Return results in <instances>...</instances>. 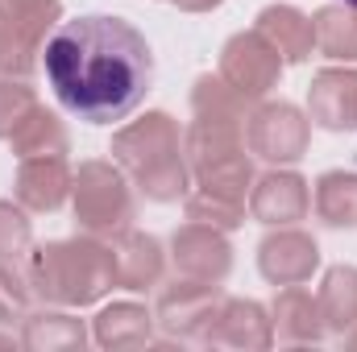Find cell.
<instances>
[{"label": "cell", "mask_w": 357, "mask_h": 352, "mask_svg": "<svg viewBox=\"0 0 357 352\" xmlns=\"http://www.w3.org/2000/svg\"><path fill=\"white\" fill-rule=\"evenodd\" d=\"M42 54L59 104L88 125L125 120L154 83L150 42L125 17L91 13L79 21H63Z\"/></svg>", "instance_id": "6da1fadb"}, {"label": "cell", "mask_w": 357, "mask_h": 352, "mask_svg": "<svg viewBox=\"0 0 357 352\" xmlns=\"http://www.w3.org/2000/svg\"><path fill=\"white\" fill-rule=\"evenodd\" d=\"M25 278L33 286V298L46 307H91L116 286L112 245L100 237L75 241H50L25 253Z\"/></svg>", "instance_id": "7a4b0ae2"}, {"label": "cell", "mask_w": 357, "mask_h": 352, "mask_svg": "<svg viewBox=\"0 0 357 352\" xmlns=\"http://www.w3.org/2000/svg\"><path fill=\"white\" fill-rule=\"evenodd\" d=\"M112 162L133 178V186L154 203H175L187 195L183 133L171 112H146L112 133Z\"/></svg>", "instance_id": "3957f363"}, {"label": "cell", "mask_w": 357, "mask_h": 352, "mask_svg": "<svg viewBox=\"0 0 357 352\" xmlns=\"http://www.w3.org/2000/svg\"><path fill=\"white\" fill-rule=\"evenodd\" d=\"M245 150H250L245 125H237V120L195 116L191 129L183 133V158H187V170L195 175V182L208 191L233 195V199H245L254 186V162Z\"/></svg>", "instance_id": "277c9868"}, {"label": "cell", "mask_w": 357, "mask_h": 352, "mask_svg": "<svg viewBox=\"0 0 357 352\" xmlns=\"http://www.w3.org/2000/svg\"><path fill=\"white\" fill-rule=\"evenodd\" d=\"M71 211H75L79 232L100 237V241H112L116 232L133 228L137 203H133V186L125 170L100 158L79 162V170L71 178Z\"/></svg>", "instance_id": "5b68a950"}, {"label": "cell", "mask_w": 357, "mask_h": 352, "mask_svg": "<svg viewBox=\"0 0 357 352\" xmlns=\"http://www.w3.org/2000/svg\"><path fill=\"white\" fill-rule=\"evenodd\" d=\"M220 307H225L220 286L191 282V278H175V282L158 294L154 323H158L171 340H183V344H208V349H212V332H216Z\"/></svg>", "instance_id": "8992f818"}, {"label": "cell", "mask_w": 357, "mask_h": 352, "mask_svg": "<svg viewBox=\"0 0 357 352\" xmlns=\"http://www.w3.org/2000/svg\"><path fill=\"white\" fill-rule=\"evenodd\" d=\"M312 141V116H303L295 104L287 99H258V108L245 120V145L254 158L274 162V166H291L307 154Z\"/></svg>", "instance_id": "52a82bcc"}, {"label": "cell", "mask_w": 357, "mask_h": 352, "mask_svg": "<svg viewBox=\"0 0 357 352\" xmlns=\"http://www.w3.org/2000/svg\"><path fill=\"white\" fill-rule=\"evenodd\" d=\"M282 67H287V63L278 58V50L270 46L258 29H241V33H233V38L225 42V50H220V71H216V75L237 91V95H245L250 104H258V99H266L270 91L278 88Z\"/></svg>", "instance_id": "ba28073f"}, {"label": "cell", "mask_w": 357, "mask_h": 352, "mask_svg": "<svg viewBox=\"0 0 357 352\" xmlns=\"http://www.w3.org/2000/svg\"><path fill=\"white\" fill-rule=\"evenodd\" d=\"M171 262H175L178 278L220 286L229 278V269H233V245H229V237L220 228L187 220L171 237Z\"/></svg>", "instance_id": "9c48e42d"}, {"label": "cell", "mask_w": 357, "mask_h": 352, "mask_svg": "<svg viewBox=\"0 0 357 352\" xmlns=\"http://www.w3.org/2000/svg\"><path fill=\"white\" fill-rule=\"evenodd\" d=\"M258 269L270 286H299L312 282V273L320 269V245L316 237H307L295 224L274 228L258 245Z\"/></svg>", "instance_id": "30bf717a"}, {"label": "cell", "mask_w": 357, "mask_h": 352, "mask_svg": "<svg viewBox=\"0 0 357 352\" xmlns=\"http://www.w3.org/2000/svg\"><path fill=\"white\" fill-rule=\"evenodd\" d=\"M312 211V191L307 178L295 170H270V175L254 178L250 186V216L258 224L282 228V224H299Z\"/></svg>", "instance_id": "8fae6325"}, {"label": "cell", "mask_w": 357, "mask_h": 352, "mask_svg": "<svg viewBox=\"0 0 357 352\" xmlns=\"http://www.w3.org/2000/svg\"><path fill=\"white\" fill-rule=\"evenodd\" d=\"M307 116L328 133L357 129V67H328L307 88Z\"/></svg>", "instance_id": "7c38bea8"}, {"label": "cell", "mask_w": 357, "mask_h": 352, "mask_svg": "<svg viewBox=\"0 0 357 352\" xmlns=\"http://www.w3.org/2000/svg\"><path fill=\"white\" fill-rule=\"evenodd\" d=\"M71 178L75 170L67 166V158H21L13 195L25 211H59L71 199Z\"/></svg>", "instance_id": "4fadbf2b"}, {"label": "cell", "mask_w": 357, "mask_h": 352, "mask_svg": "<svg viewBox=\"0 0 357 352\" xmlns=\"http://www.w3.org/2000/svg\"><path fill=\"white\" fill-rule=\"evenodd\" d=\"M112 269H116V286L121 290H150L162 282L167 273V253L162 241L137 228H125L112 237Z\"/></svg>", "instance_id": "5bb4252c"}, {"label": "cell", "mask_w": 357, "mask_h": 352, "mask_svg": "<svg viewBox=\"0 0 357 352\" xmlns=\"http://www.w3.org/2000/svg\"><path fill=\"white\" fill-rule=\"evenodd\" d=\"M274 344V319L262 303L254 298H225L212 349H237V352H262Z\"/></svg>", "instance_id": "9a60e30c"}, {"label": "cell", "mask_w": 357, "mask_h": 352, "mask_svg": "<svg viewBox=\"0 0 357 352\" xmlns=\"http://www.w3.org/2000/svg\"><path fill=\"white\" fill-rule=\"evenodd\" d=\"M270 319H274V336L282 344H320L328 336L320 303H316L312 290H303V282L278 290V298L270 307Z\"/></svg>", "instance_id": "2e32d148"}, {"label": "cell", "mask_w": 357, "mask_h": 352, "mask_svg": "<svg viewBox=\"0 0 357 352\" xmlns=\"http://www.w3.org/2000/svg\"><path fill=\"white\" fill-rule=\"evenodd\" d=\"M254 29L278 50L282 63H307L312 50H316L312 17L299 13L295 4H266V8L258 13V25H254Z\"/></svg>", "instance_id": "e0dca14e"}, {"label": "cell", "mask_w": 357, "mask_h": 352, "mask_svg": "<svg viewBox=\"0 0 357 352\" xmlns=\"http://www.w3.org/2000/svg\"><path fill=\"white\" fill-rule=\"evenodd\" d=\"M154 311H146L142 303H112L91 319V340L100 349H146L154 340Z\"/></svg>", "instance_id": "ac0fdd59"}, {"label": "cell", "mask_w": 357, "mask_h": 352, "mask_svg": "<svg viewBox=\"0 0 357 352\" xmlns=\"http://www.w3.org/2000/svg\"><path fill=\"white\" fill-rule=\"evenodd\" d=\"M17 340H21V349H29V352H75L88 344V328L71 311H50L42 303V311L25 315Z\"/></svg>", "instance_id": "d6986e66"}, {"label": "cell", "mask_w": 357, "mask_h": 352, "mask_svg": "<svg viewBox=\"0 0 357 352\" xmlns=\"http://www.w3.org/2000/svg\"><path fill=\"white\" fill-rule=\"evenodd\" d=\"M8 145H13L17 162H21V158H67V154H71V133H67V125L59 120V112H50V108L38 104V108L13 129Z\"/></svg>", "instance_id": "ffe728a7"}, {"label": "cell", "mask_w": 357, "mask_h": 352, "mask_svg": "<svg viewBox=\"0 0 357 352\" xmlns=\"http://www.w3.org/2000/svg\"><path fill=\"white\" fill-rule=\"evenodd\" d=\"M324 328L333 336H349L357 328V269L354 265H333L316 290Z\"/></svg>", "instance_id": "44dd1931"}, {"label": "cell", "mask_w": 357, "mask_h": 352, "mask_svg": "<svg viewBox=\"0 0 357 352\" xmlns=\"http://www.w3.org/2000/svg\"><path fill=\"white\" fill-rule=\"evenodd\" d=\"M316 50L333 63H357V8L349 4H324L312 13Z\"/></svg>", "instance_id": "7402d4cb"}, {"label": "cell", "mask_w": 357, "mask_h": 352, "mask_svg": "<svg viewBox=\"0 0 357 352\" xmlns=\"http://www.w3.org/2000/svg\"><path fill=\"white\" fill-rule=\"evenodd\" d=\"M316 216L328 228H357V175L324 170L316 178Z\"/></svg>", "instance_id": "603a6c76"}, {"label": "cell", "mask_w": 357, "mask_h": 352, "mask_svg": "<svg viewBox=\"0 0 357 352\" xmlns=\"http://www.w3.org/2000/svg\"><path fill=\"white\" fill-rule=\"evenodd\" d=\"M191 112L208 116V120H237V125H245L250 120V99L237 95L220 75H199L191 83Z\"/></svg>", "instance_id": "cb8c5ba5"}, {"label": "cell", "mask_w": 357, "mask_h": 352, "mask_svg": "<svg viewBox=\"0 0 357 352\" xmlns=\"http://www.w3.org/2000/svg\"><path fill=\"white\" fill-rule=\"evenodd\" d=\"M183 207H187V220L195 224H212L220 232H233L245 224V199H233V195H220V191H208V186H195L183 195Z\"/></svg>", "instance_id": "d4e9b609"}, {"label": "cell", "mask_w": 357, "mask_h": 352, "mask_svg": "<svg viewBox=\"0 0 357 352\" xmlns=\"http://www.w3.org/2000/svg\"><path fill=\"white\" fill-rule=\"evenodd\" d=\"M29 311H33V286L25 269H17V262H0V328L25 323Z\"/></svg>", "instance_id": "484cf974"}, {"label": "cell", "mask_w": 357, "mask_h": 352, "mask_svg": "<svg viewBox=\"0 0 357 352\" xmlns=\"http://www.w3.org/2000/svg\"><path fill=\"white\" fill-rule=\"evenodd\" d=\"M33 245V224L21 203L0 199V262H21Z\"/></svg>", "instance_id": "4316f807"}, {"label": "cell", "mask_w": 357, "mask_h": 352, "mask_svg": "<svg viewBox=\"0 0 357 352\" xmlns=\"http://www.w3.org/2000/svg\"><path fill=\"white\" fill-rule=\"evenodd\" d=\"M38 108V95L25 79H13V75H0V141L13 137V129Z\"/></svg>", "instance_id": "83f0119b"}, {"label": "cell", "mask_w": 357, "mask_h": 352, "mask_svg": "<svg viewBox=\"0 0 357 352\" xmlns=\"http://www.w3.org/2000/svg\"><path fill=\"white\" fill-rule=\"evenodd\" d=\"M38 54L42 50H33L4 17H0V75H13V79H25V75H33V67H38Z\"/></svg>", "instance_id": "f1b7e54d"}, {"label": "cell", "mask_w": 357, "mask_h": 352, "mask_svg": "<svg viewBox=\"0 0 357 352\" xmlns=\"http://www.w3.org/2000/svg\"><path fill=\"white\" fill-rule=\"evenodd\" d=\"M183 13H212V8H220L225 0H175Z\"/></svg>", "instance_id": "f546056e"}, {"label": "cell", "mask_w": 357, "mask_h": 352, "mask_svg": "<svg viewBox=\"0 0 357 352\" xmlns=\"http://www.w3.org/2000/svg\"><path fill=\"white\" fill-rule=\"evenodd\" d=\"M13 344H21V340H13L8 332H0V349H13Z\"/></svg>", "instance_id": "4dcf8cb0"}, {"label": "cell", "mask_w": 357, "mask_h": 352, "mask_svg": "<svg viewBox=\"0 0 357 352\" xmlns=\"http://www.w3.org/2000/svg\"><path fill=\"white\" fill-rule=\"evenodd\" d=\"M13 4H29V0H0V8H13Z\"/></svg>", "instance_id": "1f68e13d"}, {"label": "cell", "mask_w": 357, "mask_h": 352, "mask_svg": "<svg viewBox=\"0 0 357 352\" xmlns=\"http://www.w3.org/2000/svg\"><path fill=\"white\" fill-rule=\"evenodd\" d=\"M341 4H349V8H357V0H341Z\"/></svg>", "instance_id": "d6a6232c"}]
</instances>
